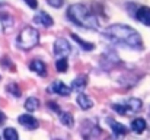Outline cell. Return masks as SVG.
<instances>
[{
	"label": "cell",
	"mask_w": 150,
	"mask_h": 140,
	"mask_svg": "<svg viewBox=\"0 0 150 140\" xmlns=\"http://www.w3.org/2000/svg\"><path fill=\"white\" fill-rule=\"evenodd\" d=\"M103 37L115 44L127 45L130 48H139V50L143 48L142 35L139 34V31H136L128 25H122V23L111 25L106 29H103Z\"/></svg>",
	"instance_id": "obj_1"
},
{
	"label": "cell",
	"mask_w": 150,
	"mask_h": 140,
	"mask_svg": "<svg viewBox=\"0 0 150 140\" xmlns=\"http://www.w3.org/2000/svg\"><path fill=\"white\" fill-rule=\"evenodd\" d=\"M67 18L82 26V28H88V29H99V22L96 19V16L88 9L86 4H82V3H74L69 7L67 10Z\"/></svg>",
	"instance_id": "obj_2"
},
{
	"label": "cell",
	"mask_w": 150,
	"mask_h": 140,
	"mask_svg": "<svg viewBox=\"0 0 150 140\" xmlns=\"http://www.w3.org/2000/svg\"><path fill=\"white\" fill-rule=\"evenodd\" d=\"M40 43V32L32 28V26H25L19 35H18V40H16V44L19 48L22 50H31Z\"/></svg>",
	"instance_id": "obj_3"
},
{
	"label": "cell",
	"mask_w": 150,
	"mask_h": 140,
	"mask_svg": "<svg viewBox=\"0 0 150 140\" xmlns=\"http://www.w3.org/2000/svg\"><path fill=\"white\" fill-rule=\"evenodd\" d=\"M70 51H71V47L67 43V40H64V38H57L55 40V43H54V54L58 58L67 57L70 54Z\"/></svg>",
	"instance_id": "obj_4"
},
{
	"label": "cell",
	"mask_w": 150,
	"mask_h": 140,
	"mask_svg": "<svg viewBox=\"0 0 150 140\" xmlns=\"http://www.w3.org/2000/svg\"><path fill=\"white\" fill-rule=\"evenodd\" d=\"M18 121H19L21 126H23V127L28 129V130H35V129H38V126H40L38 120H37L35 117L29 115V114H22V115H19Z\"/></svg>",
	"instance_id": "obj_5"
},
{
	"label": "cell",
	"mask_w": 150,
	"mask_h": 140,
	"mask_svg": "<svg viewBox=\"0 0 150 140\" xmlns=\"http://www.w3.org/2000/svg\"><path fill=\"white\" fill-rule=\"evenodd\" d=\"M136 18L143 25H149L150 26V7H147V6H140L136 10Z\"/></svg>",
	"instance_id": "obj_6"
},
{
	"label": "cell",
	"mask_w": 150,
	"mask_h": 140,
	"mask_svg": "<svg viewBox=\"0 0 150 140\" xmlns=\"http://www.w3.org/2000/svg\"><path fill=\"white\" fill-rule=\"evenodd\" d=\"M50 89L54 93H58V95H61V96H69L70 92H71V88H69L67 85H64L61 80H55V82H52V85H51Z\"/></svg>",
	"instance_id": "obj_7"
},
{
	"label": "cell",
	"mask_w": 150,
	"mask_h": 140,
	"mask_svg": "<svg viewBox=\"0 0 150 140\" xmlns=\"http://www.w3.org/2000/svg\"><path fill=\"white\" fill-rule=\"evenodd\" d=\"M29 69L32 72H35L38 76H47V66L42 60H34L31 64H29Z\"/></svg>",
	"instance_id": "obj_8"
},
{
	"label": "cell",
	"mask_w": 150,
	"mask_h": 140,
	"mask_svg": "<svg viewBox=\"0 0 150 140\" xmlns=\"http://www.w3.org/2000/svg\"><path fill=\"white\" fill-rule=\"evenodd\" d=\"M34 22H35V23H40V25H42V26H45V28H50V26H52V23H54L52 18H51L48 13H45V12H40V13L34 18Z\"/></svg>",
	"instance_id": "obj_9"
},
{
	"label": "cell",
	"mask_w": 150,
	"mask_h": 140,
	"mask_svg": "<svg viewBox=\"0 0 150 140\" xmlns=\"http://www.w3.org/2000/svg\"><path fill=\"white\" fill-rule=\"evenodd\" d=\"M124 107H125L127 114H128V112H137V111L142 109V101L137 99V98H130V99L124 104Z\"/></svg>",
	"instance_id": "obj_10"
},
{
	"label": "cell",
	"mask_w": 150,
	"mask_h": 140,
	"mask_svg": "<svg viewBox=\"0 0 150 140\" xmlns=\"http://www.w3.org/2000/svg\"><path fill=\"white\" fill-rule=\"evenodd\" d=\"M76 101H77V105H79L82 109H89V108L93 107V101H92L86 93L80 92L79 95H77V99H76Z\"/></svg>",
	"instance_id": "obj_11"
},
{
	"label": "cell",
	"mask_w": 150,
	"mask_h": 140,
	"mask_svg": "<svg viewBox=\"0 0 150 140\" xmlns=\"http://www.w3.org/2000/svg\"><path fill=\"white\" fill-rule=\"evenodd\" d=\"M86 85H88V77H86V76H79V77H76V79L73 80V83H71V89L82 92V91L86 88Z\"/></svg>",
	"instance_id": "obj_12"
},
{
	"label": "cell",
	"mask_w": 150,
	"mask_h": 140,
	"mask_svg": "<svg viewBox=\"0 0 150 140\" xmlns=\"http://www.w3.org/2000/svg\"><path fill=\"white\" fill-rule=\"evenodd\" d=\"M131 130H133L134 133H137V134L143 133V131L146 130V121H144L143 118H136V120H133V121H131Z\"/></svg>",
	"instance_id": "obj_13"
},
{
	"label": "cell",
	"mask_w": 150,
	"mask_h": 140,
	"mask_svg": "<svg viewBox=\"0 0 150 140\" xmlns=\"http://www.w3.org/2000/svg\"><path fill=\"white\" fill-rule=\"evenodd\" d=\"M58 118H60V121H61L64 126H67V127H73V126H74V120H73V117H71L70 112L60 111V112H58Z\"/></svg>",
	"instance_id": "obj_14"
},
{
	"label": "cell",
	"mask_w": 150,
	"mask_h": 140,
	"mask_svg": "<svg viewBox=\"0 0 150 140\" xmlns=\"http://www.w3.org/2000/svg\"><path fill=\"white\" fill-rule=\"evenodd\" d=\"M38 108H40V101H38L37 98L31 96V98H28V99L25 101V109H26V111L32 112V111H37Z\"/></svg>",
	"instance_id": "obj_15"
},
{
	"label": "cell",
	"mask_w": 150,
	"mask_h": 140,
	"mask_svg": "<svg viewBox=\"0 0 150 140\" xmlns=\"http://www.w3.org/2000/svg\"><path fill=\"white\" fill-rule=\"evenodd\" d=\"M109 124H111V129H112L114 134H117V136H122V134L127 133V129H125L124 124L117 123V121H109Z\"/></svg>",
	"instance_id": "obj_16"
},
{
	"label": "cell",
	"mask_w": 150,
	"mask_h": 140,
	"mask_svg": "<svg viewBox=\"0 0 150 140\" xmlns=\"http://www.w3.org/2000/svg\"><path fill=\"white\" fill-rule=\"evenodd\" d=\"M71 38H73V40H74L77 44H80V45H82V48H83L85 51H92V50L95 48V45H93L92 43H86V41H83V40H82V38H79L76 34H71Z\"/></svg>",
	"instance_id": "obj_17"
},
{
	"label": "cell",
	"mask_w": 150,
	"mask_h": 140,
	"mask_svg": "<svg viewBox=\"0 0 150 140\" xmlns=\"http://www.w3.org/2000/svg\"><path fill=\"white\" fill-rule=\"evenodd\" d=\"M3 137H4V140H18L19 139L18 131H16L15 129H12V127L4 129V131H3Z\"/></svg>",
	"instance_id": "obj_18"
},
{
	"label": "cell",
	"mask_w": 150,
	"mask_h": 140,
	"mask_svg": "<svg viewBox=\"0 0 150 140\" xmlns=\"http://www.w3.org/2000/svg\"><path fill=\"white\" fill-rule=\"evenodd\" d=\"M55 67H57V70H58L60 73H64V72L67 70V67H69L67 58H66V57H61V58H58V60L55 61Z\"/></svg>",
	"instance_id": "obj_19"
},
{
	"label": "cell",
	"mask_w": 150,
	"mask_h": 140,
	"mask_svg": "<svg viewBox=\"0 0 150 140\" xmlns=\"http://www.w3.org/2000/svg\"><path fill=\"white\" fill-rule=\"evenodd\" d=\"M7 92L12 93L13 96H21V89H19V86L16 85V83H10V85H7Z\"/></svg>",
	"instance_id": "obj_20"
},
{
	"label": "cell",
	"mask_w": 150,
	"mask_h": 140,
	"mask_svg": "<svg viewBox=\"0 0 150 140\" xmlns=\"http://www.w3.org/2000/svg\"><path fill=\"white\" fill-rule=\"evenodd\" d=\"M47 3L50 4V6H52V7H61L63 4H64V0H47Z\"/></svg>",
	"instance_id": "obj_21"
},
{
	"label": "cell",
	"mask_w": 150,
	"mask_h": 140,
	"mask_svg": "<svg viewBox=\"0 0 150 140\" xmlns=\"http://www.w3.org/2000/svg\"><path fill=\"white\" fill-rule=\"evenodd\" d=\"M25 3L29 7H32V9H37L38 7V0H25Z\"/></svg>",
	"instance_id": "obj_22"
},
{
	"label": "cell",
	"mask_w": 150,
	"mask_h": 140,
	"mask_svg": "<svg viewBox=\"0 0 150 140\" xmlns=\"http://www.w3.org/2000/svg\"><path fill=\"white\" fill-rule=\"evenodd\" d=\"M48 105H50V108H51V109H55L57 112H60V109H58V107H57V104H54V102H50Z\"/></svg>",
	"instance_id": "obj_23"
},
{
	"label": "cell",
	"mask_w": 150,
	"mask_h": 140,
	"mask_svg": "<svg viewBox=\"0 0 150 140\" xmlns=\"http://www.w3.org/2000/svg\"><path fill=\"white\" fill-rule=\"evenodd\" d=\"M4 120H6V115L0 111V124H3V123H4Z\"/></svg>",
	"instance_id": "obj_24"
}]
</instances>
